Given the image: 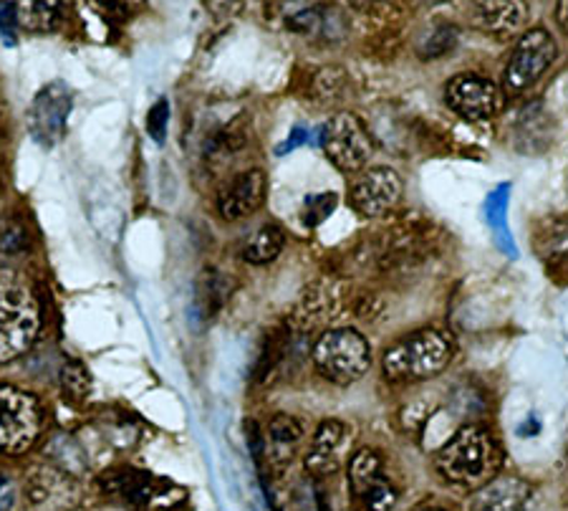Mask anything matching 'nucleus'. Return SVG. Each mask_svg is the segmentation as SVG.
<instances>
[{
    "mask_svg": "<svg viewBox=\"0 0 568 511\" xmlns=\"http://www.w3.org/2000/svg\"><path fill=\"white\" fill-rule=\"evenodd\" d=\"M503 453L496 438L483 425H463L435 453V469L453 487L478 491L498 477Z\"/></svg>",
    "mask_w": 568,
    "mask_h": 511,
    "instance_id": "obj_1",
    "label": "nucleus"
},
{
    "mask_svg": "<svg viewBox=\"0 0 568 511\" xmlns=\"http://www.w3.org/2000/svg\"><path fill=\"white\" fill-rule=\"evenodd\" d=\"M453 360V340L445 332L427 330L412 332L394 342L382 358V370L389 380L417 382L433 380Z\"/></svg>",
    "mask_w": 568,
    "mask_h": 511,
    "instance_id": "obj_2",
    "label": "nucleus"
},
{
    "mask_svg": "<svg viewBox=\"0 0 568 511\" xmlns=\"http://www.w3.org/2000/svg\"><path fill=\"white\" fill-rule=\"evenodd\" d=\"M41 332V307L29 289L0 281V362L31 350Z\"/></svg>",
    "mask_w": 568,
    "mask_h": 511,
    "instance_id": "obj_3",
    "label": "nucleus"
},
{
    "mask_svg": "<svg viewBox=\"0 0 568 511\" xmlns=\"http://www.w3.org/2000/svg\"><path fill=\"white\" fill-rule=\"evenodd\" d=\"M314 364L334 385H352L369 370L372 347L356 330L338 327L318 337L314 344Z\"/></svg>",
    "mask_w": 568,
    "mask_h": 511,
    "instance_id": "obj_4",
    "label": "nucleus"
},
{
    "mask_svg": "<svg viewBox=\"0 0 568 511\" xmlns=\"http://www.w3.org/2000/svg\"><path fill=\"white\" fill-rule=\"evenodd\" d=\"M43 428L39 398L16 388H0V453H23Z\"/></svg>",
    "mask_w": 568,
    "mask_h": 511,
    "instance_id": "obj_5",
    "label": "nucleus"
},
{
    "mask_svg": "<svg viewBox=\"0 0 568 511\" xmlns=\"http://www.w3.org/2000/svg\"><path fill=\"white\" fill-rule=\"evenodd\" d=\"M321 148L342 172H359L374 158V142L362 120L352 112L334 114L321 130Z\"/></svg>",
    "mask_w": 568,
    "mask_h": 511,
    "instance_id": "obj_6",
    "label": "nucleus"
},
{
    "mask_svg": "<svg viewBox=\"0 0 568 511\" xmlns=\"http://www.w3.org/2000/svg\"><path fill=\"white\" fill-rule=\"evenodd\" d=\"M556 53L558 46L546 29L526 31L516 43V49H513L506 71H503V87L510 94H520V91L530 89L556 61Z\"/></svg>",
    "mask_w": 568,
    "mask_h": 511,
    "instance_id": "obj_7",
    "label": "nucleus"
},
{
    "mask_svg": "<svg viewBox=\"0 0 568 511\" xmlns=\"http://www.w3.org/2000/svg\"><path fill=\"white\" fill-rule=\"evenodd\" d=\"M349 491L362 511H392L399 501V491L374 449H362L352 455Z\"/></svg>",
    "mask_w": 568,
    "mask_h": 511,
    "instance_id": "obj_8",
    "label": "nucleus"
},
{
    "mask_svg": "<svg viewBox=\"0 0 568 511\" xmlns=\"http://www.w3.org/2000/svg\"><path fill=\"white\" fill-rule=\"evenodd\" d=\"M445 102L463 120L485 122L500 112L506 97L496 81L478 74H457L445 84Z\"/></svg>",
    "mask_w": 568,
    "mask_h": 511,
    "instance_id": "obj_9",
    "label": "nucleus"
},
{
    "mask_svg": "<svg viewBox=\"0 0 568 511\" xmlns=\"http://www.w3.org/2000/svg\"><path fill=\"white\" fill-rule=\"evenodd\" d=\"M71 91L61 81L45 84L39 94H36L33 104L29 109V132L43 148H53L67 134V122L71 114Z\"/></svg>",
    "mask_w": 568,
    "mask_h": 511,
    "instance_id": "obj_10",
    "label": "nucleus"
},
{
    "mask_svg": "<svg viewBox=\"0 0 568 511\" xmlns=\"http://www.w3.org/2000/svg\"><path fill=\"white\" fill-rule=\"evenodd\" d=\"M402 178L392 168L364 170L352 186V208L364 218L387 216L402 200Z\"/></svg>",
    "mask_w": 568,
    "mask_h": 511,
    "instance_id": "obj_11",
    "label": "nucleus"
},
{
    "mask_svg": "<svg viewBox=\"0 0 568 511\" xmlns=\"http://www.w3.org/2000/svg\"><path fill=\"white\" fill-rule=\"evenodd\" d=\"M23 497L31 511H71L79 501V487L67 471L36 467L23 481Z\"/></svg>",
    "mask_w": 568,
    "mask_h": 511,
    "instance_id": "obj_12",
    "label": "nucleus"
},
{
    "mask_svg": "<svg viewBox=\"0 0 568 511\" xmlns=\"http://www.w3.org/2000/svg\"><path fill=\"white\" fill-rule=\"evenodd\" d=\"M265 193H268V178L263 170L241 172L217 193V213L225 221H241V218L258 211Z\"/></svg>",
    "mask_w": 568,
    "mask_h": 511,
    "instance_id": "obj_13",
    "label": "nucleus"
},
{
    "mask_svg": "<svg viewBox=\"0 0 568 511\" xmlns=\"http://www.w3.org/2000/svg\"><path fill=\"white\" fill-rule=\"evenodd\" d=\"M349 428L342 421H324L318 425L306 451V471L311 477H332L344 463Z\"/></svg>",
    "mask_w": 568,
    "mask_h": 511,
    "instance_id": "obj_14",
    "label": "nucleus"
},
{
    "mask_svg": "<svg viewBox=\"0 0 568 511\" xmlns=\"http://www.w3.org/2000/svg\"><path fill=\"white\" fill-rule=\"evenodd\" d=\"M102 489H106L109 494H114L119 499H124L126 504H132L136 509H146L154 507L162 497V489H168V483H162L160 479L150 477V473L134 471V469H116L112 473L102 477Z\"/></svg>",
    "mask_w": 568,
    "mask_h": 511,
    "instance_id": "obj_15",
    "label": "nucleus"
},
{
    "mask_svg": "<svg viewBox=\"0 0 568 511\" xmlns=\"http://www.w3.org/2000/svg\"><path fill=\"white\" fill-rule=\"evenodd\" d=\"M534 489L518 477H496L473 494L470 511H524Z\"/></svg>",
    "mask_w": 568,
    "mask_h": 511,
    "instance_id": "obj_16",
    "label": "nucleus"
},
{
    "mask_svg": "<svg viewBox=\"0 0 568 511\" xmlns=\"http://www.w3.org/2000/svg\"><path fill=\"white\" fill-rule=\"evenodd\" d=\"M475 18L480 29L493 36H510L524 29L528 0H475Z\"/></svg>",
    "mask_w": 568,
    "mask_h": 511,
    "instance_id": "obj_17",
    "label": "nucleus"
},
{
    "mask_svg": "<svg viewBox=\"0 0 568 511\" xmlns=\"http://www.w3.org/2000/svg\"><path fill=\"white\" fill-rule=\"evenodd\" d=\"M18 26L29 33H53L67 18L63 0H13Z\"/></svg>",
    "mask_w": 568,
    "mask_h": 511,
    "instance_id": "obj_18",
    "label": "nucleus"
},
{
    "mask_svg": "<svg viewBox=\"0 0 568 511\" xmlns=\"http://www.w3.org/2000/svg\"><path fill=\"white\" fill-rule=\"evenodd\" d=\"M536 251L548 267H568V218L546 221L536 236Z\"/></svg>",
    "mask_w": 568,
    "mask_h": 511,
    "instance_id": "obj_19",
    "label": "nucleus"
},
{
    "mask_svg": "<svg viewBox=\"0 0 568 511\" xmlns=\"http://www.w3.org/2000/svg\"><path fill=\"white\" fill-rule=\"evenodd\" d=\"M283 246H286V236H283L281 228L276 223H265L245 243L243 259L253 263V267H263V263L278 259Z\"/></svg>",
    "mask_w": 568,
    "mask_h": 511,
    "instance_id": "obj_20",
    "label": "nucleus"
},
{
    "mask_svg": "<svg viewBox=\"0 0 568 511\" xmlns=\"http://www.w3.org/2000/svg\"><path fill=\"white\" fill-rule=\"evenodd\" d=\"M301 438H304V425L293 415H276L268 423V449L276 461H291L296 453Z\"/></svg>",
    "mask_w": 568,
    "mask_h": 511,
    "instance_id": "obj_21",
    "label": "nucleus"
},
{
    "mask_svg": "<svg viewBox=\"0 0 568 511\" xmlns=\"http://www.w3.org/2000/svg\"><path fill=\"white\" fill-rule=\"evenodd\" d=\"M59 385L63 395L69 400H79L81 403V400H87L91 395V385H94V382H91V375L84 368V362L69 358L63 360L59 370Z\"/></svg>",
    "mask_w": 568,
    "mask_h": 511,
    "instance_id": "obj_22",
    "label": "nucleus"
},
{
    "mask_svg": "<svg viewBox=\"0 0 568 511\" xmlns=\"http://www.w3.org/2000/svg\"><path fill=\"white\" fill-rule=\"evenodd\" d=\"M457 43V29L447 23H437L433 29L425 31L417 41L419 59H439L445 53H450Z\"/></svg>",
    "mask_w": 568,
    "mask_h": 511,
    "instance_id": "obj_23",
    "label": "nucleus"
},
{
    "mask_svg": "<svg viewBox=\"0 0 568 511\" xmlns=\"http://www.w3.org/2000/svg\"><path fill=\"white\" fill-rule=\"evenodd\" d=\"M91 11H94L102 21L112 26H122L142 11L144 0H87Z\"/></svg>",
    "mask_w": 568,
    "mask_h": 511,
    "instance_id": "obj_24",
    "label": "nucleus"
},
{
    "mask_svg": "<svg viewBox=\"0 0 568 511\" xmlns=\"http://www.w3.org/2000/svg\"><path fill=\"white\" fill-rule=\"evenodd\" d=\"M227 294H231V287H227L223 273H203L197 289V301L203 304V314H215L227 301Z\"/></svg>",
    "mask_w": 568,
    "mask_h": 511,
    "instance_id": "obj_25",
    "label": "nucleus"
},
{
    "mask_svg": "<svg viewBox=\"0 0 568 511\" xmlns=\"http://www.w3.org/2000/svg\"><path fill=\"white\" fill-rule=\"evenodd\" d=\"M31 239L23 223L6 221L0 223V259H21L29 251Z\"/></svg>",
    "mask_w": 568,
    "mask_h": 511,
    "instance_id": "obj_26",
    "label": "nucleus"
},
{
    "mask_svg": "<svg viewBox=\"0 0 568 511\" xmlns=\"http://www.w3.org/2000/svg\"><path fill=\"white\" fill-rule=\"evenodd\" d=\"M336 203H338L336 193L306 196L304 208H301V218H304V223L308 228H316V226L324 223L326 218L336 211Z\"/></svg>",
    "mask_w": 568,
    "mask_h": 511,
    "instance_id": "obj_27",
    "label": "nucleus"
},
{
    "mask_svg": "<svg viewBox=\"0 0 568 511\" xmlns=\"http://www.w3.org/2000/svg\"><path fill=\"white\" fill-rule=\"evenodd\" d=\"M168 127H170V104L168 99H160V102L152 104L150 114H146V134H150L158 144H162L164 137H168Z\"/></svg>",
    "mask_w": 568,
    "mask_h": 511,
    "instance_id": "obj_28",
    "label": "nucleus"
},
{
    "mask_svg": "<svg viewBox=\"0 0 568 511\" xmlns=\"http://www.w3.org/2000/svg\"><path fill=\"white\" fill-rule=\"evenodd\" d=\"M18 31H21V26H18L13 0H3V3H0V39L13 46Z\"/></svg>",
    "mask_w": 568,
    "mask_h": 511,
    "instance_id": "obj_29",
    "label": "nucleus"
},
{
    "mask_svg": "<svg viewBox=\"0 0 568 511\" xmlns=\"http://www.w3.org/2000/svg\"><path fill=\"white\" fill-rule=\"evenodd\" d=\"M18 504V483L0 471V511H11Z\"/></svg>",
    "mask_w": 568,
    "mask_h": 511,
    "instance_id": "obj_30",
    "label": "nucleus"
},
{
    "mask_svg": "<svg viewBox=\"0 0 568 511\" xmlns=\"http://www.w3.org/2000/svg\"><path fill=\"white\" fill-rule=\"evenodd\" d=\"M203 3L215 18H233L243 8V0H203Z\"/></svg>",
    "mask_w": 568,
    "mask_h": 511,
    "instance_id": "obj_31",
    "label": "nucleus"
},
{
    "mask_svg": "<svg viewBox=\"0 0 568 511\" xmlns=\"http://www.w3.org/2000/svg\"><path fill=\"white\" fill-rule=\"evenodd\" d=\"M556 21L568 33V0H558L556 6Z\"/></svg>",
    "mask_w": 568,
    "mask_h": 511,
    "instance_id": "obj_32",
    "label": "nucleus"
},
{
    "mask_svg": "<svg viewBox=\"0 0 568 511\" xmlns=\"http://www.w3.org/2000/svg\"><path fill=\"white\" fill-rule=\"evenodd\" d=\"M417 511H445V509H437V507H423V509H417Z\"/></svg>",
    "mask_w": 568,
    "mask_h": 511,
    "instance_id": "obj_33",
    "label": "nucleus"
}]
</instances>
